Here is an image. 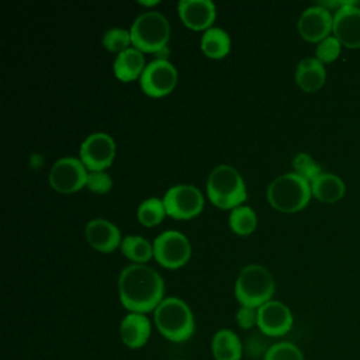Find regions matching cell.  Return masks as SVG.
<instances>
[{"instance_id":"1","label":"cell","mask_w":360,"mask_h":360,"mask_svg":"<svg viewBox=\"0 0 360 360\" xmlns=\"http://www.w3.org/2000/svg\"><path fill=\"white\" fill-rule=\"evenodd\" d=\"M163 292L162 276L145 263L129 264L118 276L120 301L129 312L155 311L163 300Z\"/></svg>"},{"instance_id":"2","label":"cell","mask_w":360,"mask_h":360,"mask_svg":"<svg viewBox=\"0 0 360 360\" xmlns=\"http://www.w3.org/2000/svg\"><path fill=\"white\" fill-rule=\"evenodd\" d=\"M153 321L160 332L170 342H186L194 333V315L191 308L179 297H167L153 311Z\"/></svg>"},{"instance_id":"3","label":"cell","mask_w":360,"mask_h":360,"mask_svg":"<svg viewBox=\"0 0 360 360\" xmlns=\"http://www.w3.org/2000/svg\"><path fill=\"white\" fill-rule=\"evenodd\" d=\"M311 184L297 173L277 176L267 186L266 197L270 205L281 212H295L302 210L311 198Z\"/></svg>"},{"instance_id":"4","label":"cell","mask_w":360,"mask_h":360,"mask_svg":"<svg viewBox=\"0 0 360 360\" xmlns=\"http://www.w3.org/2000/svg\"><path fill=\"white\" fill-rule=\"evenodd\" d=\"M274 278L262 264H246L240 269L235 281V297L240 305L259 308L271 300L274 294Z\"/></svg>"},{"instance_id":"5","label":"cell","mask_w":360,"mask_h":360,"mask_svg":"<svg viewBox=\"0 0 360 360\" xmlns=\"http://www.w3.org/2000/svg\"><path fill=\"white\" fill-rule=\"evenodd\" d=\"M132 45L141 52H166L170 38V24L160 11L148 10L141 13L132 22Z\"/></svg>"},{"instance_id":"6","label":"cell","mask_w":360,"mask_h":360,"mask_svg":"<svg viewBox=\"0 0 360 360\" xmlns=\"http://www.w3.org/2000/svg\"><path fill=\"white\" fill-rule=\"evenodd\" d=\"M207 194L219 208H235L246 200V186L240 173L229 165L215 166L207 180Z\"/></svg>"},{"instance_id":"7","label":"cell","mask_w":360,"mask_h":360,"mask_svg":"<svg viewBox=\"0 0 360 360\" xmlns=\"http://www.w3.org/2000/svg\"><path fill=\"white\" fill-rule=\"evenodd\" d=\"M152 245L153 257L167 269H177L186 264L191 256L190 240L184 233L174 229L159 233Z\"/></svg>"},{"instance_id":"8","label":"cell","mask_w":360,"mask_h":360,"mask_svg":"<svg viewBox=\"0 0 360 360\" xmlns=\"http://www.w3.org/2000/svg\"><path fill=\"white\" fill-rule=\"evenodd\" d=\"M166 214L176 219H190L198 215L204 207L202 193L191 184H176L163 195Z\"/></svg>"},{"instance_id":"9","label":"cell","mask_w":360,"mask_h":360,"mask_svg":"<svg viewBox=\"0 0 360 360\" xmlns=\"http://www.w3.org/2000/svg\"><path fill=\"white\" fill-rule=\"evenodd\" d=\"M87 174L89 172L80 159L65 156L52 165L49 170V184L58 193L70 194L86 186Z\"/></svg>"},{"instance_id":"10","label":"cell","mask_w":360,"mask_h":360,"mask_svg":"<svg viewBox=\"0 0 360 360\" xmlns=\"http://www.w3.org/2000/svg\"><path fill=\"white\" fill-rule=\"evenodd\" d=\"M139 83L143 93L148 96H166L177 83V69L166 58H156L146 63L139 77Z\"/></svg>"},{"instance_id":"11","label":"cell","mask_w":360,"mask_h":360,"mask_svg":"<svg viewBox=\"0 0 360 360\" xmlns=\"http://www.w3.org/2000/svg\"><path fill=\"white\" fill-rule=\"evenodd\" d=\"M115 156V142L107 132H93L80 145L79 158L89 172L104 170Z\"/></svg>"},{"instance_id":"12","label":"cell","mask_w":360,"mask_h":360,"mask_svg":"<svg viewBox=\"0 0 360 360\" xmlns=\"http://www.w3.org/2000/svg\"><path fill=\"white\" fill-rule=\"evenodd\" d=\"M333 37L346 48H360V7L345 1L333 14Z\"/></svg>"},{"instance_id":"13","label":"cell","mask_w":360,"mask_h":360,"mask_svg":"<svg viewBox=\"0 0 360 360\" xmlns=\"http://www.w3.org/2000/svg\"><path fill=\"white\" fill-rule=\"evenodd\" d=\"M292 314L290 308L276 300H270L257 308V328L269 338L283 336L292 326Z\"/></svg>"},{"instance_id":"14","label":"cell","mask_w":360,"mask_h":360,"mask_svg":"<svg viewBox=\"0 0 360 360\" xmlns=\"http://www.w3.org/2000/svg\"><path fill=\"white\" fill-rule=\"evenodd\" d=\"M300 35L309 42H321L333 28V17L330 11L322 6H311L305 8L297 22Z\"/></svg>"},{"instance_id":"15","label":"cell","mask_w":360,"mask_h":360,"mask_svg":"<svg viewBox=\"0 0 360 360\" xmlns=\"http://www.w3.org/2000/svg\"><path fill=\"white\" fill-rule=\"evenodd\" d=\"M177 13L186 27L191 30H208L217 17V7L211 0H180Z\"/></svg>"},{"instance_id":"16","label":"cell","mask_w":360,"mask_h":360,"mask_svg":"<svg viewBox=\"0 0 360 360\" xmlns=\"http://www.w3.org/2000/svg\"><path fill=\"white\" fill-rule=\"evenodd\" d=\"M84 236L89 245L103 253H108L121 246V233L115 224L104 218H94L86 224Z\"/></svg>"},{"instance_id":"17","label":"cell","mask_w":360,"mask_h":360,"mask_svg":"<svg viewBox=\"0 0 360 360\" xmlns=\"http://www.w3.org/2000/svg\"><path fill=\"white\" fill-rule=\"evenodd\" d=\"M152 326L145 314L129 312L120 323V338L129 349H139L145 346L150 338Z\"/></svg>"},{"instance_id":"18","label":"cell","mask_w":360,"mask_h":360,"mask_svg":"<svg viewBox=\"0 0 360 360\" xmlns=\"http://www.w3.org/2000/svg\"><path fill=\"white\" fill-rule=\"evenodd\" d=\"M145 56L135 46H129L128 49L120 52L112 63V70L117 79L121 82H132L141 77L145 69Z\"/></svg>"},{"instance_id":"19","label":"cell","mask_w":360,"mask_h":360,"mask_svg":"<svg viewBox=\"0 0 360 360\" xmlns=\"http://www.w3.org/2000/svg\"><path fill=\"white\" fill-rule=\"evenodd\" d=\"M326 79V70L323 63L316 58H304L300 60L295 69V82L301 90L314 93L319 90Z\"/></svg>"},{"instance_id":"20","label":"cell","mask_w":360,"mask_h":360,"mask_svg":"<svg viewBox=\"0 0 360 360\" xmlns=\"http://www.w3.org/2000/svg\"><path fill=\"white\" fill-rule=\"evenodd\" d=\"M311 184V193L312 195L326 204H332L339 201L346 191V186L343 183V180L333 174V173H321L318 174L312 181H309Z\"/></svg>"},{"instance_id":"21","label":"cell","mask_w":360,"mask_h":360,"mask_svg":"<svg viewBox=\"0 0 360 360\" xmlns=\"http://www.w3.org/2000/svg\"><path fill=\"white\" fill-rule=\"evenodd\" d=\"M211 353L215 360H240L243 345L232 329H219L212 336Z\"/></svg>"},{"instance_id":"22","label":"cell","mask_w":360,"mask_h":360,"mask_svg":"<svg viewBox=\"0 0 360 360\" xmlns=\"http://www.w3.org/2000/svg\"><path fill=\"white\" fill-rule=\"evenodd\" d=\"M201 51L212 59H221L226 56L231 51L229 34L219 27H211L205 30L201 37Z\"/></svg>"},{"instance_id":"23","label":"cell","mask_w":360,"mask_h":360,"mask_svg":"<svg viewBox=\"0 0 360 360\" xmlns=\"http://www.w3.org/2000/svg\"><path fill=\"white\" fill-rule=\"evenodd\" d=\"M121 252L135 263H145L153 256V245L139 235H127L121 240Z\"/></svg>"},{"instance_id":"24","label":"cell","mask_w":360,"mask_h":360,"mask_svg":"<svg viewBox=\"0 0 360 360\" xmlns=\"http://www.w3.org/2000/svg\"><path fill=\"white\" fill-rule=\"evenodd\" d=\"M257 225L256 212L249 205H238L229 214V226L236 235H249Z\"/></svg>"},{"instance_id":"25","label":"cell","mask_w":360,"mask_h":360,"mask_svg":"<svg viewBox=\"0 0 360 360\" xmlns=\"http://www.w3.org/2000/svg\"><path fill=\"white\" fill-rule=\"evenodd\" d=\"M165 215H166V208H165L163 200L158 197H149L143 200L136 210V217L139 222L145 226L158 225Z\"/></svg>"},{"instance_id":"26","label":"cell","mask_w":360,"mask_h":360,"mask_svg":"<svg viewBox=\"0 0 360 360\" xmlns=\"http://www.w3.org/2000/svg\"><path fill=\"white\" fill-rule=\"evenodd\" d=\"M101 42L105 49L120 53V52L128 49L129 45L132 44L131 32L121 27H112L104 32Z\"/></svg>"},{"instance_id":"27","label":"cell","mask_w":360,"mask_h":360,"mask_svg":"<svg viewBox=\"0 0 360 360\" xmlns=\"http://www.w3.org/2000/svg\"><path fill=\"white\" fill-rule=\"evenodd\" d=\"M263 360H304V354L291 342H277L270 346Z\"/></svg>"},{"instance_id":"28","label":"cell","mask_w":360,"mask_h":360,"mask_svg":"<svg viewBox=\"0 0 360 360\" xmlns=\"http://www.w3.org/2000/svg\"><path fill=\"white\" fill-rule=\"evenodd\" d=\"M292 167L294 173L301 176L302 179L312 181L318 174L322 173L321 166L314 160L312 156H309L305 152H300L292 159Z\"/></svg>"},{"instance_id":"29","label":"cell","mask_w":360,"mask_h":360,"mask_svg":"<svg viewBox=\"0 0 360 360\" xmlns=\"http://www.w3.org/2000/svg\"><path fill=\"white\" fill-rule=\"evenodd\" d=\"M342 44L335 37H326L321 42H318L315 49V58L322 63H330L338 59L340 53Z\"/></svg>"},{"instance_id":"30","label":"cell","mask_w":360,"mask_h":360,"mask_svg":"<svg viewBox=\"0 0 360 360\" xmlns=\"http://www.w3.org/2000/svg\"><path fill=\"white\" fill-rule=\"evenodd\" d=\"M267 338L263 332H255L246 338L243 350L250 356V357H263L266 356L267 350L270 349L271 345L267 343Z\"/></svg>"},{"instance_id":"31","label":"cell","mask_w":360,"mask_h":360,"mask_svg":"<svg viewBox=\"0 0 360 360\" xmlns=\"http://www.w3.org/2000/svg\"><path fill=\"white\" fill-rule=\"evenodd\" d=\"M86 187L96 193V194H105L111 190L112 187V179L108 173H105L104 170H94V172H89L87 174V181H86Z\"/></svg>"},{"instance_id":"32","label":"cell","mask_w":360,"mask_h":360,"mask_svg":"<svg viewBox=\"0 0 360 360\" xmlns=\"http://www.w3.org/2000/svg\"><path fill=\"white\" fill-rule=\"evenodd\" d=\"M236 322L242 329H250L257 325V308L240 305L236 311Z\"/></svg>"},{"instance_id":"33","label":"cell","mask_w":360,"mask_h":360,"mask_svg":"<svg viewBox=\"0 0 360 360\" xmlns=\"http://www.w3.org/2000/svg\"><path fill=\"white\" fill-rule=\"evenodd\" d=\"M141 4H143V6H155V4H158L159 1H139Z\"/></svg>"}]
</instances>
